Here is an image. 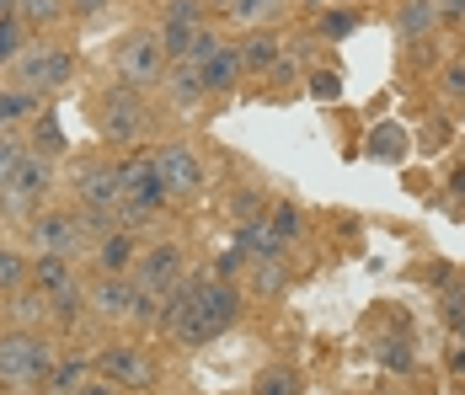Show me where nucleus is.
<instances>
[{
    "label": "nucleus",
    "mask_w": 465,
    "mask_h": 395,
    "mask_svg": "<svg viewBox=\"0 0 465 395\" xmlns=\"http://www.w3.org/2000/svg\"><path fill=\"white\" fill-rule=\"evenodd\" d=\"M353 27H359V16H353V11H331V16L322 22V38H348Z\"/></svg>",
    "instance_id": "4c0bfd02"
},
{
    "label": "nucleus",
    "mask_w": 465,
    "mask_h": 395,
    "mask_svg": "<svg viewBox=\"0 0 465 395\" xmlns=\"http://www.w3.org/2000/svg\"><path fill=\"white\" fill-rule=\"evenodd\" d=\"M252 395H300V374L294 369H268Z\"/></svg>",
    "instance_id": "72a5a7b5"
},
{
    "label": "nucleus",
    "mask_w": 465,
    "mask_h": 395,
    "mask_svg": "<svg viewBox=\"0 0 465 395\" xmlns=\"http://www.w3.org/2000/svg\"><path fill=\"white\" fill-rule=\"evenodd\" d=\"M444 321H450L455 342H465V294H450V305H444Z\"/></svg>",
    "instance_id": "58836bf2"
},
{
    "label": "nucleus",
    "mask_w": 465,
    "mask_h": 395,
    "mask_svg": "<svg viewBox=\"0 0 465 395\" xmlns=\"http://www.w3.org/2000/svg\"><path fill=\"white\" fill-rule=\"evenodd\" d=\"M187 278V252L177 241H161V246H144L140 262H134V283H140L150 300H166L177 283Z\"/></svg>",
    "instance_id": "1a4fd4ad"
},
{
    "label": "nucleus",
    "mask_w": 465,
    "mask_h": 395,
    "mask_svg": "<svg viewBox=\"0 0 465 395\" xmlns=\"http://www.w3.org/2000/svg\"><path fill=\"white\" fill-rule=\"evenodd\" d=\"M150 155H155V172H161V187H166L172 203H187V198H198V193L209 187L203 155H198L193 144H183V139H166V144H155Z\"/></svg>",
    "instance_id": "423d86ee"
},
{
    "label": "nucleus",
    "mask_w": 465,
    "mask_h": 395,
    "mask_svg": "<svg viewBox=\"0 0 465 395\" xmlns=\"http://www.w3.org/2000/svg\"><path fill=\"white\" fill-rule=\"evenodd\" d=\"M22 155H27V144H22L16 133H0V193H11V187H16Z\"/></svg>",
    "instance_id": "7c9ffc66"
},
{
    "label": "nucleus",
    "mask_w": 465,
    "mask_h": 395,
    "mask_svg": "<svg viewBox=\"0 0 465 395\" xmlns=\"http://www.w3.org/2000/svg\"><path fill=\"white\" fill-rule=\"evenodd\" d=\"M214 5H231V0H214Z\"/></svg>",
    "instance_id": "de8ad7c7"
},
{
    "label": "nucleus",
    "mask_w": 465,
    "mask_h": 395,
    "mask_svg": "<svg viewBox=\"0 0 465 395\" xmlns=\"http://www.w3.org/2000/svg\"><path fill=\"white\" fill-rule=\"evenodd\" d=\"M5 395H48V390H5Z\"/></svg>",
    "instance_id": "49530a36"
},
{
    "label": "nucleus",
    "mask_w": 465,
    "mask_h": 395,
    "mask_svg": "<svg viewBox=\"0 0 465 395\" xmlns=\"http://www.w3.org/2000/svg\"><path fill=\"white\" fill-rule=\"evenodd\" d=\"M166 48H161V38L155 33H144V27H134V33H124L118 44H113V70H118V81L134 91H150L166 81Z\"/></svg>",
    "instance_id": "39448f33"
},
{
    "label": "nucleus",
    "mask_w": 465,
    "mask_h": 395,
    "mask_svg": "<svg viewBox=\"0 0 465 395\" xmlns=\"http://www.w3.org/2000/svg\"><path fill=\"white\" fill-rule=\"evenodd\" d=\"M161 91H166V102H172V107H183V113H187V107H198V102L209 96V86H203V64H193V59H172Z\"/></svg>",
    "instance_id": "ddd939ff"
},
{
    "label": "nucleus",
    "mask_w": 465,
    "mask_h": 395,
    "mask_svg": "<svg viewBox=\"0 0 465 395\" xmlns=\"http://www.w3.org/2000/svg\"><path fill=\"white\" fill-rule=\"evenodd\" d=\"M268 224H273V235H279L283 246H289L294 235H305V209L283 198V203H273V214H268Z\"/></svg>",
    "instance_id": "c85d7f7f"
},
{
    "label": "nucleus",
    "mask_w": 465,
    "mask_h": 395,
    "mask_svg": "<svg viewBox=\"0 0 465 395\" xmlns=\"http://www.w3.org/2000/svg\"><path fill=\"white\" fill-rule=\"evenodd\" d=\"M433 5H439V22H444V27L465 22V0H433Z\"/></svg>",
    "instance_id": "a19ab883"
},
{
    "label": "nucleus",
    "mask_w": 465,
    "mask_h": 395,
    "mask_svg": "<svg viewBox=\"0 0 465 395\" xmlns=\"http://www.w3.org/2000/svg\"><path fill=\"white\" fill-rule=\"evenodd\" d=\"M33 283V257L16 246H0V294H16Z\"/></svg>",
    "instance_id": "393cba45"
},
{
    "label": "nucleus",
    "mask_w": 465,
    "mask_h": 395,
    "mask_svg": "<svg viewBox=\"0 0 465 395\" xmlns=\"http://www.w3.org/2000/svg\"><path fill=\"white\" fill-rule=\"evenodd\" d=\"M161 22L166 27H203V0H166Z\"/></svg>",
    "instance_id": "473e14b6"
},
{
    "label": "nucleus",
    "mask_w": 465,
    "mask_h": 395,
    "mask_svg": "<svg viewBox=\"0 0 465 395\" xmlns=\"http://www.w3.org/2000/svg\"><path fill=\"white\" fill-rule=\"evenodd\" d=\"M235 54H241V64H246L252 75H262V70H279L283 64V38L268 33V27H246L241 44H235Z\"/></svg>",
    "instance_id": "dca6fc26"
},
{
    "label": "nucleus",
    "mask_w": 465,
    "mask_h": 395,
    "mask_svg": "<svg viewBox=\"0 0 465 395\" xmlns=\"http://www.w3.org/2000/svg\"><path fill=\"white\" fill-rule=\"evenodd\" d=\"M70 187H75V203L118 209V198H124V187H118V161L81 155V161H75V172H70Z\"/></svg>",
    "instance_id": "9d476101"
},
{
    "label": "nucleus",
    "mask_w": 465,
    "mask_h": 395,
    "mask_svg": "<svg viewBox=\"0 0 465 395\" xmlns=\"http://www.w3.org/2000/svg\"><path fill=\"white\" fill-rule=\"evenodd\" d=\"M92 262H96V272H134V262H140V235L118 224L113 235H102L92 246Z\"/></svg>",
    "instance_id": "2eb2a0df"
},
{
    "label": "nucleus",
    "mask_w": 465,
    "mask_h": 395,
    "mask_svg": "<svg viewBox=\"0 0 465 395\" xmlns=\"http://www.w3.org/2000/svg\"><path fill=\"white\" fill-rule=\"evenodd\" d=\"M235 246H241L246 257H283V241L273 235V224H268V214H262V220H246V224H241Z\"/></svg>",
    "instance_id": "4be33fe9"
},
{
    "label": "nucleus",
    "mask_w": 465,
    "mask_h": 395,
    "mask_svg": "<svg viewBox=\"0 0 465 395\" xmlns=\"http://www.w3.org/2000/svg\"><path fill=\"white\" fill-rule=\"evenodd\" d=\"M33 150H38V155H64V133H59V123H54V118H38V129H33Z\"/></svg>",
    "instance_id": "c9c22d12"
},
{
    "label": "nucleus",
    "mask_w": 465,
    "mask_h": 395,
    "mask_svg": "<svg viewBox=\"0 0 465 395\" xmlns=\"http://www.w3.org/2000/svg\"><path fill=\"white\" fill-rule=\"evenodd\" d=\"M113 0H70V16H81V22H92V16H102Z\"/></svg>",
    "instance_id": "ea45409f"
},
{
    "label": "nucleus",
    "mask_w": 465,
    "mask_h": 395,
    "mask_svg": "<svg viewBox=\"0 0 465 395\" xmlns=\"http://www.w3.org/2000/svg\"><path fill=\"white\" fill-rule=\"evenodd\" d=\"M450 187H455V193H465V166L455 172V182H450Z\"/></svg>",
    "instance_id": "a18cd8bd"
},
{
    "label": "nucleus",
    "mask_w": 465,
    "mask_h": 395,
    "mask_svg": "<svg viewBox=\"0 0 465 395\" xmlns=\"http://www.w3.org/2000/svg\"><path fill=\"white\" fill-rule=\"evenodd\" d=\"M27 241H33V252H59V257H81V252H92V241H86V230L75 220V209H44V214H33L27 220Z\"/></svg>",
    "instance_id": "6e6552de"
},
{
    "label": "nucleus",
    "mask_w": 465,
    "mask_h": 395,
    "mask_svg": "<svg viewBox=\"0 0 465 395\" xmlns=\"http://www.w3.org/2000/svg\"><path fill=\"white\" fill-rule=\"evenodd\" d=\"M75 395H124L118 385H107V380H92V385H81Z\"/></svg>",
    "instance_id": "79ce46f5"
},
{
    "label": "nucleus",
    "mask_w": 465,
    "mask_h": 395,
    "mask_svg": "<svg viewBox=\"0 0 465 395\" xmlns=\"http://www.w3.org/2000/svg\"><path fill=\"white\" fill-rule=\"evenodd\" d=\"M48 305H54V321H59V326H75V321H81V310H92V305H86V294H81V283H75V289H64V294H48Z\"/></svg>",
    "instance_id": "2f4dec72"
},
{
    "label": "nucleus",
    "mask_w": 465,
    "mask_h": 395,
    "mask_svg": "<svg viewBox=\"0 0 465 395\" xmlns=\"http://www.w3.org/2000/svg\"><path fill=\"white\" fill-rule=\"evenodd\" d=\"M150 107H144V91H134V86H118L113 91H102L96 96V129H102V139L107 144H140L144 133H150Z\"/></svg>",
    "instance_id": "20e7f679"
},
{
    "label": "nucleus",
    "mask_w": 465,
    "mask_h": 395,
    "mask_svg": "<svg viewBox=\"0 0 465 395\" xmlns=\"http://www.w3.org/2000/svg\"><path fill=\"white\" fill-rule=\"evenodd\" d=\"M225 11H231L235 27H262L268 16H279V11H283V0H231Z\"/></svg>",
    "instance_id": "bb28decb"
},
{
    "label": "nucleus",
    "mask_w": 465,
    "mask_h": 395,
    "mask_svg": "<svg viewBox=\"0 0 465 395\" xmlns=\"http://www.w3.org/2000/svg\"><path fill=\"white\" fill-rule=\"evenodd\" d=\"M59 363V348L44 331H0V390H44Z\"/></svg>",
    "instance_id": "f257e3e1"
},
{
    "label": "nucleus",
    "mask_w": 465,
    "mask_h": 395,
    "mask_svg": "<svg viewBox=\"0 0 465 395\" xmlns=\"http://www.w3.org/2000/svg\"><path fill=\"white\" fill-rule=\"evenodd\" d=\"M5 321H11L16 331H44L48 321H54V305H48V294L38 283H27V289L5 294Z\"/></svg>",
    "instance_id": "4468645a"
},
{
    "label": "nucleus",
    "mask_w": 465,
    "mask_h": 395,
    "mask_svg": "<svg viewBox=\"0 0 465 395\" xmlns=\"http://www.w3.org/2000/svg\"><path fill=\"white\" fill-rule=\"evenodd\" d=\"M92 374L118 385V390H155V358L140 342H107L92 358Z\"/></svg>",
    "instance_id": "0eeeda50"
},
{
    "label": "nucleus",
    "mask_w": 465,
    "mask_h": 395,
    "mask_svg": "<svg viewBox=\"0 0 465 395\" xmlns=\"http://www.w3.org/2000/svg\"><path fill=\"white\" fill-rule=\"evenodd\" d=\"M33 283H38L44 294H64V289H75L81 278H75V262H70V257L38 252V257H33Z\"/></svg>",
    "instance_id": "aec40b11"
},
{
    "label": "nucleus",
    "mask_w": 465,
    "mask_h": 395,
    "mask_svg": "<svg viewBox=\"0 0 465 395\" xmlns=\"http://www.w3.org/2000/svg\"><path fill=\"white\" fill-rule=\"evenodd\" d=\"M86 305H92V315L107 321V326H140V321H155V300L134 283V272H96L92 289H86Z\"/></svg>",
    "instance_id": "f03ea898"
},
{
    "label": "nucleus",
    "mask_w": 465,
    "mask_h": 395,
    "mask_svg": "<svg viewBox=\"0 0 465 395\" xmlns=\"http://www.w3.org/2000/svg\"><path fill=\"white\" fill-rule=\"evenodd\" d=\"M370 155L374 161H401V155H407V133L396 129V123H380V129L370 133Z\"/></svg>",
    "instance_id": "c756f323"
},
{
    "label": "nucleus",
    "mask_w": 465,
    "mask_h": 395,
    "mask_svg": "<svg viewBox=\"0 0 465 395\" xmlns=\"http://www.w3.org/2000/svg\"><path fill=\"white\" fill-rule=\"evenodd\" d=\"M5 16H16V0H0V22H5Z\"/></svg>",
    "instance_id": "c03bdc74"
},
{
    "label": "nucleus",
    "mask_w": 465,
    "mask_h": 395,
    "mask_svg": "<svg viewBox=\"0 0 465 395\" xmlns=\"http://www.w3.org/2000/svg\"><path fill=\"white\" fill-rule=\"evenodd\" d=\"M311 96H316V102H337V96H342V75H337V70H316V75H311Z\"/></svg>",
    "instance_id": "e433bc0d"
},
{
    "label": "nucleus",
    "mask_w": 465,
    "mask_h": 395,
    "mask_svg": "<svg viewBox=\"0 0 465 395\" xmlns=\"http://www.w3.org/2000/svg\"><path fill=\"white\" fill-rule=\"evenodd\" d=\"M439 5L433 0H396V38L401 44H428L439 33Z\"/></svg>",
    "instance_id": "f3484780"
},
{
    "label": "nucleus",
    "mask_w": 465,
    "mask_h": 395,
    "mask_svg": "<svg viewBox=\"0 0 465 395\" xmlns=\"http://www.w3.org/2000/svg\"><path fill=\"white\" fill-rule=\"evenodd\" d=\"M252 262V294L257 300H279L289 289V262L283 257H246Z\"/></svg>",
    "instance_id": "412c9836"
},
{
    "label": "nucleus",
    "mask_w": 465,
    "mask_h": 395,
    "mask_svg": "<svg viewBox=\"0 0 465 395\" xmlns=\"http://www.w3.org/2000/svg\"><path fill=\"white\" fill-rule=\"evenodd\" d=\"M198 315H203V326L220 337L225 326H235V315H241V289H235L231 278H198Z\"/></svg>",
    "instance_id": "f8f14e48"
},
{
    "label": "nucleus",
    "mask_w": 465,
    "mask_h": 395,
    "mask_svg": "<svg viewBox=\"0 0 465 395\" xmlns=\"http://www.w3.org/2000/svg\"><path fill=\"white\" fill-rule=\"evenodd\" d=\"M450 374H460V380H465V342L450 348Z\"/></svg>",
    "instance_id": "37998d69"
},
{
    "label": "nucleus",
    "mask_w": 465,
    "mask_h": 395,
    "mask_svg": "<svg viewBox=\"0 0 465 395\" xmlns=\"http://www.w3.org/2000/svg\"><path fill=\"white\" fill-rule=\"evenodd\" d=\"M86 374H92V358H59L44 390L48 395H75L81 385H86Z\"/></svg>",
    "instance_id": "5701e85b"
},
{
    "label": "nucleus",
    "mask_w": 465,
    "mask_h": 395,
    "mask_svg": "<svg viewBox=\"0 0 465 395\" xmlns=\"http://www.w3.org/2000/svg\"><path fill=\"white\" fill-rule=\"evenodd\" d=\"M118 187H124V198H134L144 209H166L172 198H166V187H161V172H155V155H129V161H118Z\"/></svg>",
    "instance_id": "9b49d317"
},
{
    "label": "nucleus",
    "mask_w": 465,
    "mask_h": 395,
    "mask_svg": "<svg viewBox=\"0 0 465 395\" xmlns=\"http://www.w3.org/2000/svg\"><path fill=\"white\" fill-rule=\"evenodd\" d=\"M27 44H33V27H27L22 16H5V22H0V70H5Z\"/></svg>",
    "instance_id": "cd10ccee"
},
{
    "label": "nucleus",
    "mask_w": 465,
    "mask_h": 395,
    "mask_svg": "<svg viewBox=\"0 0 465 395\" xmlns=\"http://www.w3.org/2000/svg\"><path fill=\"white\" fill-rule=\"evenodd\" d=\"M48 187H54V155H38V150H27V155H22V172H16V187H11V193H22V198L44 203Z\"/></svg>",
    "instance_id": "a211bd4d"
},
{
    "label": "nucleus",
    "mask_w": 465,
    "mask_h": 395,
    "mask_svg": "<svg viewBox=\"0 0 465 395\" xmlns=\"http://www.w3.org/2000/svg\"><path fill=\"white\" fill-rule=\"evenodd\" d=\"M33 113H38V96L33 91L0 86V133L11 129V123H22V118H33Z\"/></svg>",
    "instance_id": "a878e982"
},
{
    "label": "nucleus",
    "mask_w": 465,
    "mask_h": 395,
    "mask_svg": "<svg viewBox=\"0 0 465 395\" xmlns=\"http://www.w3.org/2000/svg\"><path fill=\"white\" fill-rule=\"evenodd\" d=\"M5 75H11V86L16 91H33V96H48V91H64L75 81V54L59 44H33L22 48L11 64H5Z\"/></svg>",
    "instance_id": "7ed1b4c3"
},
{
    "label": "nucleus",
    "mask_w": 465,
    "mask_h": 395,
    "mask_svg": "<svg viewBox=\"0 0 465 395\" xmlns=\"http://www.w3.org/2000/svg\"><path fill=\"white\" fill-rule=\"evenodd\" d=\"M241 75H246V64H241L235 44H225L214 59H203V86H209V96H225V91H235V86H241Z\"/></svg>",
    "instance_id": "6ab92c4d"
},
{
    "label": "nucleus",
    "mask_w": 465,
    "mask_h": 395,
    "mask_svg": "<svg viewBox=\"0 0 465 395\" xmlns=\"http://www.w3.org/2000/svg\"><path fill=\"white\" fill-rule=\"evenodd\" d=\"M439 91H444V102H450V107H465V59H450V64H444Z\"/></svg>",
    "instance_id": "f704fd0d"
},
{
    "label": "nucleus",
    "mask_w": 465,
    "mask_h": 395,
    "mask_svg": "<svg viewBox=\"0 0 465 395\" xmlns=\"http://www.w3.org/2000/svg\"><path fill=\"white\" fill-rule=\"evenodd\" d=\"M16 16H22L27 27L48 33V27H59V22L70 16V0H16Z\"/></svg>",
    "instance_id": "b1692460"
}]
</instances>
